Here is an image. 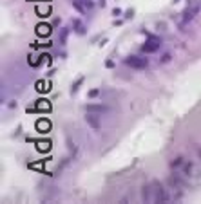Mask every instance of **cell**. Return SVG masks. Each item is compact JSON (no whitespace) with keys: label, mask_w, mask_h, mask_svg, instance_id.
Instances as JSON below:
<instances>
[{"label":"cell","mask_w":201,"mask_h":204,"mask_svg":"<svg viewBox=\"0 0 201 204\" xmlns=\"http://www.w3.org/2000/svg\"><path fill=\"white\" fill-rule=\"evenodd\" d=\"M125 63L129 65V67H132V69H145L147 67V60L145 58H141V56H129Z\"/></svg>","instance_id":"6da1fadb"},{"label":"cell","mask_w":201,"mask_h":204,"mask_svg":"<svg viewBox=\"0 0 201 204\" xmlns=\"http://www.w3.org/2000/svg\"><path fill=\"white\" fill-rule=\"evenodd\" d=\"M152 186H154V191H156V202H165V201L169 199V195H167V191L161 188V184L158 183V181H154Z\"/></svg>","instance_id":"7a4b0ae2"},{"label":"cell","mask_w":201,"mask_h":204,"mask_svg":"<svg viewBox=\"0 0 201 204\" xmlns=\"http://www.w3.org/2000/svg\"><path fill=\"white\" fill-rule=\"evenodd\" d=\"M158 47H160V40L158 38H149L147 43L143 45V51L145 53H154V51H158Z\"/></svg>","instance_id":"3957f363"},{"label":"cell","mask_w":201,"mask_h":204,"mask_svg":"<svg viewBox=\"0 0 201 204\" xmlns=\"http://www.w3.org/2000/svg\"><path fill=\"white\" fill-rule=\"evenodd\" d=\"M85 119H87V123L91 125V128H94V130H100V119H98V114H94V112H89V114L85 116Z\"/></svg>","instance_id":"277c9868"},{"label":"cell","mask_w":201,"mask_h":204,"mask_svg":"<svg viewBox=\"0 0 201 204\" xmlns=\"http://www.w3.org/2000/svg\"><path fill=\"white\" fill-rule=\"evenodd\" d=\"M167 184H169V186H172V188H181V186H183V181H181L180 175L172 173V175L167 179Z\"/></svg>","instance_id":"5b68a950"},{"label":"cell","mask_w":201,"mask_h":204,"mask_svg":"<svg viewBox=\"0 0 201 204\" xmlns=\"http://www.w3.org/2000/svg\"><path fill=\"white\" fill-rule=\"evenodd\" d=\"M87 110L89 112H94V114H107L109 108L103 107V105H87Z\"/></svg>","instance_id":"8992f818"},{"label":"cell","mask_w":201,"mask_h":204,"mask_svg":"<svg viewBox=\"0 0 201 204\" xmlns=\"http://www.w3.org/2000/svg\"><path fill=\"white\" fill-rule=\"evenodd\" d=\"M38 128H40V132H47V130L51 128V125H49L47 121H44V119H42V121H38Z\"/></svg>","instance_id":"52a82bcc"},{"label":"cell","mask_w":201,"mask_h":204,"mask_svg":"<svg viewBox=\"0 0 201 204\" xmlns=\"http://www.w3.org/2000/svg\"><path fill=\"white\" fill-rule=\"evenodd\" d=\"M74 27H76V33H80V35H85V27L82 25L80 22H74Z\"/></svg>","instance_id":"ba28073f"},{"label":"cell","mask_w":201,"mask_h":204,"mask_svg":"<svg viewBox=\"0 0 201 204\" xmlns=\"http://www.w3.org/2000/svg\"><path fill=\"white\" fill-rule=\"evenodd\" d=\"M183 164H185V161H183V157H178V159H176V161L172 163V166H174V168H178V166H183Z\"/></svg>","instance_id":"9c48e42d"},{"label":"cell","mask_w":201,"mask_h":204,"mask_svg":"<svg viewBox=\"0 0 201 204\" xmlns=\"http://www.w3.org/2000/svg\"><path fill=\"white\" fill-rule=\"evenodd\" d=\"M38 29H40V31H38V33H40L42 36H44V35H47V33H49V27H47V25H40V27H38Z\"/></svg>","instance_id":"30bf717a"},{"label":"cell","mask_w":201,"mask_h":204,"mask_svg":"<svg viewBox=\"0 0 201 204\" xmlns=\"http://www.w3.org/2000/svg\"><path fill=\"white\" fill-rule=\"evenodd\" d=\"M38 108H40V110H47V108H49V103H45L42 100V103H38Z\"/></svg>","instance_id":"8fae6325"},{"label":"cell","mask_w":201,"mask_h":204,"mask_svg":"<svg viewBox=\"0 0 201 204\" xmlns=\"http://www.w3.org/2000/svg\"><path fill=\"white\" fill-rule=\"evenodd\" d=\"M47 144L49 143H40V150H47Z\"/></svg>","instance_id":"7c38bea8"},{"label":"cell","mask_w":201,"mask_h":204,"mask_svg":"<svg viewBox=\"0 0 201 204\" xmlns=\"http://www.w3.org/2000/svg\"><path fill=\"white\" fill-rule=\"evenodd\" d=\"M199 157H201V148H199Z\"/></svg>","instance_id":"4fadbf2b"}]
</instances>
